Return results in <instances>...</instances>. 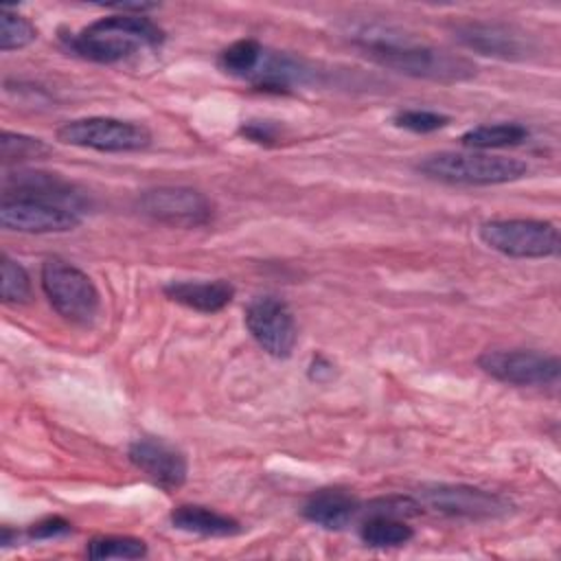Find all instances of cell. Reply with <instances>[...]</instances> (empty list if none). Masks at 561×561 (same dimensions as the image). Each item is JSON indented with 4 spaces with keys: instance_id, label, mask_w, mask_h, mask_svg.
Segmentation results:
<instances>
[{
    "instance_id": "6da1fadb",
    "label": "cell",
    "mask_w": 561,
    "mask_h": 561,
    "mask_svg": "<svg viewBox=\"0 0 561 561\" xmlns=\"http://www.w3.org/2000/svg\"><path fill=\"white\" fill-rule=\"evenodd\" d=\"M359 44L362 50L379 66L416 79L458 83L471 79L478 70L476 64L465 55L416 44L408 37L392 35L390 31L364 28L359 31Z\"/></svg>"
},
{
    "instance_id": "7a4b0ae2",
    "label": "cell",
    "mask_w": 561,
    "mask_h": 561,
    "mask_svg": "<svg viewBox=\"0 0 561 561\" xmlns=\"http://www.w3.org/2000/svg\"><path fill=\"white\" fill-rule=\"evenodd\" d=\"M64 39L68 48L83 59L116 64L145 48H158L164 42V31L147 15L116 13L101 18Z\"/></svg>"
},
{
    "instance_id": "3957f363",
    "label": "cell",
    "mask_w": 561,
    "mask_h": 561,
    "mask_svg": "<svg viewBox=\"0 0 561 561\" xmlns=\"http://www.w3.org/2000/svg\"><path fill=\"white\" fill-rule=\"evenodd\" d=\"M416 171L430 180L462 186H495L524 178L528 164L486 151H438L421 158Z\"/></svg>"
},
{
    "instance_id": "277c9868",
    "label": "cell",
    "mask_w": 561,
    "mask_h": 561,
    "mask_svg": "<svg viewBox=\"0 0 561 561\" xmlns=\"http://www.w3.org/2000/svg\"><path fill=\"white\" fill-rule=\"evenodd\" d=\"M42 289L50 307L72 324H90L101 307L92 278L64 259H46L42 265Z\"/></svg>"
},
{
    "instance_id": "5b68a950",
    "label": "cell",
    "mask_w": 561,
    "mask_h": 561,
    "mask_svg": "<svg viewBox=\"0 0 561 561\" xmlns=\"http://www.w3.org/2000/svg\"><path fill=\"white\" fill-rule=\"evenodd\" d=\"M478 237L511 259H546L559 252V230L543 219H491L480 224Z\"/></svg>"
},
{
    "instance_id": "8992f818",
    "label": "cell",
    "mask_w": 561,
    "mask_h": 561,
    "mask_svg": "<svg viewBox=\"0 0 561 561\" xmlns=\"http://www.w3.org/2000/svg\"><path fill=\"white\" fill-rule=\"evenodd\" d=\"M57 140L94 151L125 153L147 149L151 145V131L145 125L131 121L112 116H85L59 125Z\"/></svg>"
},
{
    "instance_id": "52a82bcc",
    "label": "cell",
    "mask_w": 561,
    "mask_h": 561,
    "mask_svg": "<svg viewBox=\"0 0 561 561\" xmlns=\"http://www.w3.org/2000/svg\"><path fill=\"white\" fill-rule=\"evenodd\" d=\"M482 373L508 386H552L559 379L561 364L557 355L533 348H495L478 357Z\"/></svg>"
},
{
    "instance_id": "ba28073f",
    "label": "cell",
    "mask_w": 561,
    "mask_h": 561,
    "mask_svg": "<svg viewBox=\"0 0 561 561\" xmlns=\"http://www.w3.org/2000/svg\"><path fill=\"white\" fill-rule=\"evenodd\" d=\"M142 215L173 228H199L213 219L210 199L188 186H156L138 195Z\"/></svg>"
},
{
    "instance_id": "9c48e42d",
    "label": "cell",
    "mask_w": 561,
    "mask_h": 561,
    "mask_svg": "<svg viewBox=\"0 0 561 561\" xmlns=\"http://www.w3.org/2000/svg\"><path fill=\"white\" fill-rule=\"evenodd\" d=\"M419 502L451 517L465 519H495L511 511V502L493 491L469 484H423Z\"/></svg>"
},
{
    "instance_id": "30bf717a",
    "label": "cell",
    "mask_w": 561,
    "mask_h": 561,
    "mask_svg": "<svg viewBox=\"0 0 561 561\" xmlns=\"http://www.w3.org/2000/svg\"><path fill=\"white\" fill-rule=\"evenodd\" d=\"M0 224L7 230L26 234L68 232L81 224V213L39 197L4 195L0 204Z\"/></svg>"
},
{
    "instance_id": "8fae6325",
    "label": "cell",
    "mask_w": 561,
    "mask_h": 561,
    "mask_svg": "<svg viewBox=\"0 0 561 561\" xmlns=\"http://www.w3.org/2000/svg\"><path fill=\"white\" fill-rule=\"evenodd\" d=\"M245 327L254 342L278 359L289 357L298 340L294 313L276 296H256L250 300L245 307Z\"/></svg>"
},
{
    "instance_id": "7c38bea8",
    "label": "cell",
    "mask_w": 561,
    "mask_h": 561,
    "mask_svg": "<svg viewBox=\"0 0 561 561\" xmlns=\"http://www.w3.org/2000/svg\"><path fill=\"white\" fill-rule=\"evenodd\" d=\"M127 456L136 469L164 491H175L186 482L188 462L184 451L162 438H138L129 445Z\"/></svg>"
},
{
    "instance_id": "4fadbf2b",
    "label": "cell",
    "mask_w": 561,
    "mask_h": 561,
    "mask_svg": "<svg viewBox=\"0 0 561 561\" xmlns=\"http://www.w3.org/2000/svg\"><path fill=\"white\" fill-rule=\"evenodd\" d=\"M456 39L489 57L500 59H524L530 53V39L515 26L500 22H465L454 28Z\"/></svg>"
},
{
    "instance_id": "5bb4252c",
    "label": "cell",
    "mask_w": 561,
    "mask_h": 561,
    "mask_svg": "<svg viewBox=\"0 0 561 561\" xmlns=\"http://www.w3.org/2000/svg\"><path fill=\"white\" fill-rule=\"evenodd\" d=\"M164 294L169 300L199 311V313H217L230 305L234 296V287L224 280H171L164 285Z\"/></svg>"
},
{
    "instance_id": "9a60e30c",
    "label": "cell",
    "mask_w": 561,
    "mask_h": 561,
    "mask_svg": "<svg viewBox=\"0 0 561 561\" xmlns=\"http://www.w3.org/2000/svg\"><path fill=\"white\" fill-rule=\"evenodd\" d=\"M359 513V502L344 489H320L302 506V517L327 530H342Z\"/></svg>"
},
{
    "instance_id": "2e32d148",
    "label": "cell",
    "mask_w": 561,
    "mask_h": 561,
    "mask_svg": "<svg viewBox=\"0 0 561 561\" xmlns=\"http://www.w3.org/2000/svg\"><path fill=\"white\" fill-rule=\"evenodd\" d=\"M171 524L178 530L202 535V537H230L241 530L234 517L199 504H182L173 508Z\"/></svg>"
},
{
    "instance_id": "e0dca14e",
    "label": "cell",
    "mask_w": 561,
    "mask_h": 561,
    "mask_svg": "<svg viewBox=\"0 0 561 561\" xmlns=\"http://www.w3.org/2000/svg\"><path fill=\"white\" fill-rule=\"evenodd\" d=\"M359 537L370 548H399L414 537V530L401 517L368 513L359 526Z\"/></svg>"
},
{
    "instance_id": "ac0fdd59",
    "label": "cell",
    "mask_w": 561,
    "mask_h": 561,
    "mask_svg": "<svg viewBox=\"0 0 561 561\" xmlns=\"http://www.w3.org/2000/svg\"><path fill=\"white\" fill-rule=\"evenodd\" d=\"M526 138L528 129L522 123H491L467 129L460 136V142L473 151H489L522 145Z\"/></svg>"
},
{
    "instance_id": "d6986e66",
    "label": "cell",
    "mask_w": 561,
    "mask_h": 561,
    "mask_svg": "<svg viewBox=\"0 0 561 561\" xmlns=\"http://www.w3.org/2000/svg\"><path fill=\"white\" fill-rule=\"evenodd\" d=\"M265 55V48L252 39V37H243L232 42L230 46H226L219 53V68L232 77H241V79H250L254 75V70L259 68L261 59Z\"/></svg>"
},
{
    "instance_id": "ffe728a7",
    "label": "cell",
    "mask_w": 561,
    "mask_h": 561,
    "mask_svg": "<svg viewBox=\"0 0 561 561\" xmlns=\"http://www.w3.org/2000/svg\"><path fill=\"white\" fill-rule=\"evenodd\" d=\"M85 554L90 559H142L147 557V543L127 535H101L88 541Z\"/></svg>"
},
{
    "instance_id": "44dd1931",
    "label": "cell",
    "mask_w": 561,
    "mask_h": 561,
    "mask_svg": "<svg viewBox=\"0 0 561 561\" xmlns=\"http://www.w3.org/2000/svg\"><path fill=\"white\" fill-rule=\"evenodd\" d=\"M37 28L24 15L11 11L9 7L0 9V48L4 53L18 50L35 42Z\"/></svg>"
},
{
    "instance_id": "7402d4cb",
    "label": "cell",
    "mask_w": 561,
    "mask_h": 561,
    "mask_svg": "<svg viewBox=\"0 0 561 561\" xmlns=\"http://www.w3.org/2000/svg\"><path fill=\"white\" fill-rule=\"evenodd\" d=\"M0 296L7 305H20L31 298V278L26 270L13 261L9 254L0 256Z\"/></svg>"
},
{
    "instance_id": "603a6c76",
    "label": "cell",
    "mask_w": 561,
    "mask_h": 561,
    "mask_svg": "<svg viewBox=\"0 0 561 561\" xmlns=\"http://www.w3.org/2000/svg\"><path fill=\"white\" fill-rule=\"evenodd\" d=\"M50 147L42 138L2 131L0 138V156L2 162H20V160H37L48 156Z\"/></svg>"
},
{
    "instance_id": "cb8c5ba5",
    "label": "cell",
    "mask_w": 561,
    "mask_h": 561,
    "mask_svg": "<svg viewBox=\"0 0 561 561\" xmlns=\"http://www.w3.org/2000/svg\"><path fill=\"white\" fill-rule=\"evenodd\" d=\"M392 121L397 127H403L414 134H430L449 123L445 114H438L432 110H399Z\"/></svg>"
},
{
    "instance_id": "d4e9b609",
    "label": "cell",
    "mask_w": 561,
    "mask_h": 561,
    "mask_svg": "<svg viewBox=\"0 0 561 561\" xmlns=\"http://www.w3.org/2000/svg\"><path fill=\"white\" fill-rule=\"evenodd\" d=\"M368 513H381V515H392V517H414L421 513V502L403 495H390V497H379L368 504Z\"/></svg>"
},
{
    "instance_id": "484cf974",
    "label": "cell",
    "mask_w": 561,
    "mask_h": 561,
    "mask_svg": "<svg viewBox=\"0 0 561 561\" xmlns=\"http://www.w3.org/2000/svg\"><path fill=\"white\" fill-rule=\"evenodd\" d=\"M68 533H72V524L59 515L44 517L28 528L31 539H55V537H64Z\"/></svg>"
},
{
    "instance_id": "4316f807",
    "label": "cell",
    "mask_w": 561,
    "mask_h": 561,
    "mask_svg": "<svg viewBox=\"0 0 561 561\" xmlns=\"http://www.w3.org/2000/svg\"><path fill=\"white\" fill-rule=\"evenodd\" d=\"M241 134L248 136L250 140H256V142H267V140L274 138V131L270 129L267 123H254V121L245 123V125L241 127Z\"/></svg>"
},
{
    "instance_id": "83f0119b",
    "label": "cell",
    "mask_w": 561,
    "mask_h": 561,
    "mask_svg": "<svg viewBox=\"0 0 561 561\" xmlns=\"http://www.w3.org/2000/svg\"><path fill=\"white\" fill-rule=\"evenodd\" d=\"M309 377L313 381H329L333 377V364L327 357L316 355L311 359V366H309Z\"/></svg>"
}]
</instances>
